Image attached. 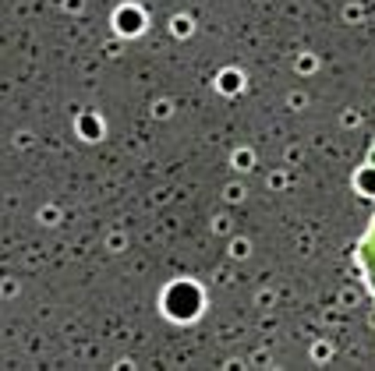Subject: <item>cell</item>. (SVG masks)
<instances>
[{
  "label": "cell",
  "mask_w": 375,
  "mask_h": 371,
  "mask_svg": "<svg viewBox=\"0 0 375 371\" xmlns=\"http://www.w3.org/2000/svg\"><path fill=\"white\" fill-rule=\"evenodd\" d=\"M358 266H362L365 287L372 290V297H375V216H372V223H369V230H365V237H362V244H358Z\"/></svg>",
  "instance_id": "obj_1"
}]
</instances>
